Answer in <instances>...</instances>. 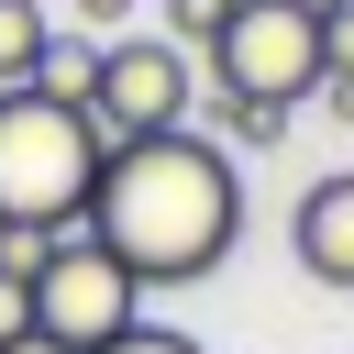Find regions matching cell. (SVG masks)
Segmentation results:
<instances>
[{
    "label": "cell",
    "instance_id": "1",
    "mask_svg": "<svg viewBox=\"0 0 354 354\" xmlns=\"http://www.w3.org/2000/svg\"><path fill=\"white\" fill-rule=\"evenodd\" d=\"M243 232V177L210 133H155V144H111L100 199H88V243L133 277V288H188L232 254Z\"/></svg>",
    "mask_w": 354,
    "mask_h": 354
},
{
    "label": "cell",
    "instance_id": "9",
    "mask_svg": "<svg viewBox=\"0 0 354 354\" xmlns=\"http://www.w3.org/2000/svg\"><path fill=\"white\" fill-rule=\"evenodd\" d=\"M221 22H232V0H166V44H177V55H210Z\"/></svg>",
    "mask_w": 354,
    "mask_h": 354
},
{
    "label": "cell",
    "instance_id": "15",
    "mask_svg": "<svg viewBox=\"0 0 354 354\" xmlns=\"http://www.w3.org/2000/svg\"><path fill=\"white\" fill-rule=\"evenodd\" d=\"M0 354H55V343H44V332H22V343H0Z\"/></svg>",
    "mask_w": 354,
    "mask_h": 354
},
{
    "label": "cell",
    "instance_id": "4",
    "mask_svg": "<svg viewBox=\"0 0 354 354\" xmlns=\"http://www.w3.org/2000/svg\"><path fill=\"white\" fill-rule=\"evenodd\" d=\"M33 332H44L55 354H111L122 332H144V288H133L88 232H66V243L44 254V277H33Z\"/></svg>",
    "mask_w": 354,
    "mask_h": 354
},
{
    "label": "cell",
    "instance_id": "7",
    "mask_svg": "<svg viewBox=\"0 0 354 354\" xmlns=\"http://www.w3.org/2000/svg\"><path fill=\"white\" fill-rule=\"evenodd\" d=\"M88 88H100V44H88V33H55V44H44V66H33V100L88 111Z\"/></svg>",
    "mask_w": 354,
    "mask_h": 354
},
{
    "label": "cell",
    "instance_id": "14",
    "mask_svg": "<svg viewBox=\"0 0 354 354\" xmlns=\"http://www.w3.org/2000/svg\"><path fill=\"white\" fill-rule=\"evenodd\" d=\"M111 354H199V343H188V332H166V321H144V332H122Z\"/></svg>",
    "mask_w": 354,
    "mask_h": 354
},
{
    "label": "cell",
    "instance_id": "10",
    "mask_svg": "<svg viewBox=\"0 0 354 354\" xmlns=\"http://www.w3.org/2000/svg\"><path fill=\"white\" fill-rule=\"evenodd\" d=\"M277 133H288V111H254V100H221V155H232V144H243V155H266Z\"/></svg>",
    "mask_w": 354,
    "mask_h": 354
},
{
    "label": "cell",
    "instance_id": "6",
    "mask_svg": "<svg viewBox=\"0 0 354 354\" xmlns=\"http://www.w3.org/2000/svg\"><path fill=\"white\" fill-rule=\"evenodd\" d=\"M288 254H299L321 288H354V177H310V188H299Z\"/></svg>",
    "mask_w": 354,
    "mask_h": 354
},
{
    "label": "cell",
    "instance_id": "12",
    "mask_svg": "<svg viewBox=\"0 0 354 354\" xmlns=\"http://www.w3.org/2000/svg\"><path fill=\"white\" fill-rule=\"evenodd\" d=\"M22 332H33V288H22V277H0V343H22Z\"/></svg>",
    "mask_w": 354,
    "mask_h": 354
},
{
    "label": "cell",
    "instance_id": "8",
    "mask_svg": "<svg viewBox=\"0 0 354 354\" xmlns=\"http://www.w3.org/2000/svg\"><path fill=\"white\" fill-rule=\"evenodd\" d=\"M44 44H55V22H44V0H0V100H11V88H33V66H44Z\"/></svg>",
    "mask_w": 354,
    "mask_h": 354
},
{
    "label": "cell",
    "instance_id": "2",
    "mask_svg": "<svg viewBox=\"0 0 354 354\" xmlns=\"http://www.w3.org/2000/svg\"><path fill=\"white\" fill-rule=\"evenodd\" d=\"M100 122L88 111H55L33 88L0 100V232H88V199H100Z\"/></svg>",
    "mask_w": 354,
    "mask_h": 354
},
{
    "label": "cell",
    "instance_id": "3",
    "mask_svg": "<svg viewBox=\"0 0 354 354\" xmlns=\"http://www.w3.org/2000/svg\"><path fill=\"white\" fill-rule=\"evenodd\" d=\"M210 88L221 100H254V111H299L321 88V11L299 0H232V22L210 33Z\"/></svg>",
    "mask_w": 354,
    "mask_h": 354
},
{
    "label": "cell",
    "instance_id": "5",
    "mask_svg": "<svg viewBox=\"0 0 354 354\" xmlns=\"http://www.w3.org/2000/svg\"><path fill=\"white\" fill-rule=\"evenodd\" d=\"M188 100H199V55H177L166 33H122V44H100V88H88L100 144L188 133Z\"/></svg>",
    "mask_w": 354,
    "mask_h": 354
},
{
    "label": "cell",
    "instance_id": "11",
    "mask_svg": "<svg viewBox=\"0 0 354 354\" xmlns=\"http://www.w3.org/2000/svg\"><path fill=\"white\" fill-rule=\"evenodd\" d=\"M321 88H354V0L321 11Z\"/></svg>",
    "mask_w": 354,
    "mask_h": 354
},
{
    "label": "cell",
    "instance_id": "13",
    "mask_svg": "<svg viewBox=\"0 0 354 354\" xmlns=\"http://www.w3.org/2000/svg\"><path fill=\"white\" fill-rule=\"evenodd\" d=\"M66 11H77V22H88V44H100V33H111V44H122V22H133V0H66Z\"/></svg>",
    "mask_w": 354,
    "mask_h": 354
}]
</instances>
